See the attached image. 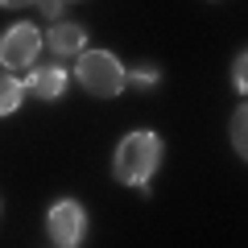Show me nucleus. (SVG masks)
<instances>
[{"instance_id":"9b49d317","label":"nucleus","mask_w":248,"mask_h":248,"mask_svg":"<svg viewBox=\"0 0 248 248\" xmlns=\"http://www.w3.org/2000/svg\"><path fill=\"white\" fill-rule=\"evenodd\" d=\"M62 4H66V0H37V9H42L50 21H62Z\"/></svg>"},{"instance_id":"1a4fd4ad","label":"nucleus","mask_w":248,"mask_h":248,"mask_svg":"<svg viewBox=\"0 0 248 248\" xmlns=\"http://www.w3.org/2000/svg\"><path fill=\"white\" fill-rule=\"evenodd\" d=\"M232 83H236L240 95H248V50L236 58V66H232Z\"/></svg>"},{"instance_id":"20e7f679","label":"nucleus","mask_w":248,"mask_h":248,"mask_svg":"<svg viewBox=\"0 0 248 248\" xmlns=\"http://www.w3.org/2000/svg\"><path fill=\"white\" fill-rule=\"evenodd\" d=\"M46 232H50V240L58 248H79L83 236H87V215H83V207L75 199H62L46 215Z\"/></svg>"},{"instance_id":"f257e3e1","label":"nucleus","mask_w":248,"mask_h":248,"mask_svg":"<svg viewBox=\"0 0 248 248\" xmlns=\"http://www.w3.org/2000/svg\"><path fill=\"white\" fill-rule=\"evenodd\" d=\"M161 153H166V145H161L157 133H149V128L128 133L120 145H116V161H112L116 182L145 190V186H149V178L157 174V166H161Z\"/></svg>"},{"instance_id":"9d476101","label":"nucleus","mask_w":248,"mask_h":248,"mask_svg":"<svg viewBox=\"0 0 248 248\" xmlns=\"http://www.w3.org/2000/svg\"><path fill=\"white\" fill-rule=\"evenodd\" d=\"M157 79H161V71H153V66H141V71H128V83H137V87H153Z\"/></svg>"},{"instance_id":"f8f14e48","label":"nucleus","mask_w":248,"mask_h":248,"mask_svg":"<svg viewBox=\"0 0 248 248\" xmlns=\"http://www.w3.org/2000/svg\"><path fill=\"white\" fill-rule=\"evenodd\" d=\"M25 4H37V0H0V9H25Z\"/></svg>"},{"instance_id":"7ed1b4c3","label":"nucleus","mask_w":248,"mask_h":248,"mask_svg":"<svg viewBox=\"0 0 248 248\" xmlns=\"http://www.w3.org/2000/svg\"><path fill=\"white\" fill-rule=\"evenodd\" d=\"M42 54V33L33 25H13L0 37V66L4 71H33Z\"/></svg>"},{"instance_id":"6e6552de","label":"nucleus","mask_w":248,"mask_h":248,"mask_svg":"<svg viewBox=\"0 0 248 248\" xmlns=\"http://www.w3.org/2000/svg\"><path fill=\"white\" fill-rule=\"evenodd\" d=\"M232 145H236V153L248 161V104L236 108V116H232Z\"/></svg>"},{"instance_id":"f03ea898","label":"nucleus","mask_w":248,"mask_h":248,"mask_svg":"<svg viewBox=\"0 0 248 248\" xmlns=\"http://www.w3.org/2000/svg\"><path fill=\"white\" fill-rule=\"evenodd\" d=\"M75 79H79L91 95H104V99L120 95V91L128 87L124 62L116 58V54H108V50H83L79 62H75Z\"/></svg>"},{"instance_id":"39448f33","label":"nucleus","mask_w":248,"mask_h":248,"mask_svg":"<svg viewBox=\"0 0 248 248\" xmlns=\"http://www.w3.org/2000/svg\"><path fill=\"white\" fill-rule=\"evenodd\" d=\"M46 42H50V50L58 54V58H79L83 46H87V33H83V25H75V21H54L50 33H46Z\"/></svg>"},{"instance_id":"0eeeda50","label":"nucleus","mask_w":248,"mask_h":248,"mask_svg":"<svg viewBox=\"0 0 248 248\" xmlns=\"http://www.w3.org/2000/svg\"><path fill=\"white\" fill-rule=\"evenodd\" d=\"M21 95H25V83L13 71H0V116H9L21 108Z\"/></svg>"},{"instance_id":"423d86ee","label":"nucleus","mask_w":248,"mask_h":248,"mask_svg":"<svg viewBox=\"0 0 248 248\" xmlns=\"http://www.w3.org/2000/svg\"><path fill=\"white\" fill-rule=\"evenodd\" d=\"M29 91H37L42 99H58L66 91V71H62L58 62L54 66H33L29 71Z\"/></svg>"}]
</instances>
